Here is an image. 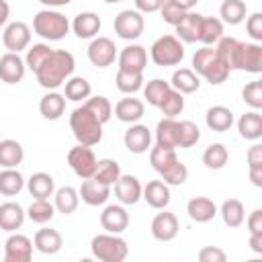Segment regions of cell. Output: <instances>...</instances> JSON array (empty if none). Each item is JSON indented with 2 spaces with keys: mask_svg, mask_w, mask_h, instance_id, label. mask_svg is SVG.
Here are the masks:
<instances>
[{
  "mask_svg": "<svg viewBox=\"0 0 262 262\" xmlns=\"http://www.w3.org/2000/svg\"><path fill=\"white\" fill-rule=\"evenodd\" d=\"M74 68H76V59L70 51L53 49L51 55L35 72V76H37L39 86H43L47 90H55L61 84H66V80L74 74Z\"/></svg>",
  "mask_w": 262,
  "mask_h": 262,
  "instance_id": "cell-1",
  "label": "cell"
},
{
  "mask_svg": "<svg viewBox=\"0 0 262 262\" xmlns=\"http://www.w3.org/2000/svg\"><path fill=\"white\" fill-rule=\"evenodd\" d=\"M70 129L78 143L82 145H96L102 139V123L82 104L72 111L70 115Z\"/></svg>",
  "mask_w": 262,
  "mask_h": 262,
  "instance_id": "cell-2",
  "label": "cell"
},
{
  "mask_svg": "<svg viewBox=\"0 0 262 262\" xmlns=\"http://www.w3.org/2000/svg\"><path fill=\"white\" fill-rule=\"evenodd\" d=\"M192 72L203 76L211 86H217V84H223L229 76V70L225 68V63L219 59L217 51L211 49V47H203V49H196L194 55H192Z\"/></svg>",
  "mask_w": 262,
  "mask_h": 262,
  "instance_id": "cell-3",
  "label": "cell"
},
{
  "mask_svg": "<svg viewBox=\"0 0 262 262\" xmlns=\"http://www.w3.org/2000/svg\"><path fill=\"white\" fill-rule=\"evenodd\" d=\"M33 31L47 41H59L70 33V20L57 10H39L33 16Z\"/></svg>",
  "mask_w": 262,
  "mask_h": 262,
  "instance_id": "cell-4",
  "label": "cell"
},
{
  "mask_svg": "<svg viewBox=\"0 0 262 262\" xmlns=\"http://www.w3.org/2000/svg\"><path fill=\"white\" fill-rule=\"evenodd\" d=\"M92 256L100 262H123L129 254V246L119 233H98L90 244Z\"/></svg>",
  "mask_w": 262,
  "mask_h": 262,
  "instance_id": "cell-5",
  "label": "cell"
},
{
  "mask_svg": "<svg viewBox=\"0 0 262 262\" xmlns=\"http://www.w3.org/2000/svg\"><path fill=\"white\" fill-rule=\"evenodd\" d=\"M151 61L160 68H168V66H178L184 59V47L180 43L178 37L174 35H162L160 39L154 41L151 49H149Z\"/></svg>",
  "mask_w": 262,
  "mask_h": 262,
  "instance_id": "cell-6",
  "label": "cell"
},
{
  "mask_svg": "<svg viewBox=\"0 0 262 262\" xmlns=\"http://www.w3.org/2000/svg\"><path fill=\"white\" fill-rule=\"evenodd\" d=\"M231 70H242V72H250V74H260V72H262V45L239 41L237 47H235V55H233V66H231Z\"/></svg>",
  "mask_w": 262,
  "mask_h": 262,
  "instance_id": "cell-7",
  "label": "cell"
},
{
  "mask_svg": "<svg viewBox=\"0 0 262 262\" xmlns=\"http://www.w3.org/2000/svg\"><path fill=\"white\" fill-rule=\"evenodd\" d=\"M96 162H98V160H96L94 151L90 149V145L78 143L76 147H72V149L68 151V164H70V168L74 170V174L80 176L82 180H84V178H90V176L94 174Z\"/></svg>",
  "mask_w": 262,
  "mask_h": 262,
  "instance_id": "cell-8",
  "label": "cell"
},
{
  "mask_svg": "<svg viewBox=\"0 0 262 262\" xmlns=\"http://www.w3.org/2000/svg\"><path fill=\"white\" fill-rule=\"evenodd\" d=\"M145 20L139 10H121L115 16V33L119 39L133 41L143 33Z\"/></svg>",
  "mask_w": 262,
  "mask_h": 262,
  "instance_id": "cell-9",
  "label": "cell"
},
{
  "mask_svg": "<svg viewBox=\"0 0 262 262\" xmlns=\"http://www.w3.org/2000/svg\"><path fill=\"white\" fill-rule=\"evenodd\" d=\"M2 43L12 53H18V51L27 49L29 43H31V29H29V25L23 23V20H14V23L6 25L4 33H2Z\"/></svg>",
  "mask_w": 262,
  "mask_h": 262,
  "instance_id": "cell-10",
  "label": "cell"
},
{
  "mask_svg": "<svg viewBox=\"0 0 262 262\" xmlns=\"http://www.w3.org/2000/svg\"><path fill=\"white\" fill-rule=\"evenodd\" d=\"M88 59L96 68H108L117 59V47L108 37H94L88 45Z\"/></svg>",
  "mask_w": 262,
  "mask_h": 262,
  "instance_id": "cell-11",
  "label": "cell"
},
{
  "mask_svg": "<svg viewBox=\"0 0 262 262\" xmlns=\"http://www.w3.org/2000/svg\"><path fill=\"white\" fill-rule=\"evenodd\" d=\"M33 258V242L23 233L8 235L4 244V260L6 262H29Z\"/></svg>",
  "mask_w": 262,
  "mask_h": 262,
  "instance_id": "cell-12",
  "label": "cell"
},
{
  "mask_svg": "<svg viewBox=\"0 0 262 262\" xmlns=\"http://www.w3.org/2000/svg\"><path fill=\"white\" fill-rule=\"evenodd\" d=\"M78 194L82 196V201H84L86 205L98 207V205H104V203L108 201V196H111V186L90 176V178H84V182H82Z\"/></svg>",
  "mask_w": 262,
  "mask_h": 262,
  "instance_id": "cell-13",
  "label": "cell"
},
{
  "mask_svg": "<svg viewBox=\"0 0 262 262\" xmlns=\"http://www.w3.org/2000/svg\"><path fill=\"white\" fill-rule=\"evenodd\" d=\"M25 72H27V66H25V59L18 55V53H4L0 57V80L4 84H16L25 78Z\"/></svg>",
  "mask_w": 262,
  "mask_h": 262,
  "instance_id": "cell-14",
  "label": "cell"
},
{
  "mask_svg": "<svg viewBox=\"0 0 262 262\" xmlns=\"http://www.w3.org/2000/svg\"><path fill=\"white\" fill-rule=\"evenodd\" d=\"M100 225L106 233H123L129 225V213L121 205H106L100 213Z\"/></svg>",
  "mask_w": 262,
  "mask_h": 262,
  "instance_id": "cell-15",
  "label": "cell"
},
{
  "mask_svg": "<svg viewBox=\"0 0 262 262\" xmlns=\"http://www.w3.org/2000/svg\"><path fill=\"white\" fill-rule=\"evenodd\" d=\"M178 229H180L178 219H176V215L170 213V211L158 213V215L154 217V221H151V235H154L158 242H170V239H174V237L178 235Z\"/></svg>",
  "mask_w": 262,
  "mask_h": 262,
  "instance_id": "cell-16",
  "label": "cell"
},
{
  "mask_svg": "<svg viewBox=\"0 0 262 262\" xmlns=\"http://www.w3.org/2000/svg\"><path fill=\"white\" fill-rule=\"evenodd\" d=\"M141 182L131 174H121L115 182V194L123 205H135L141 199Z\"/></svg>",
  "mask_w": 262,
  "mask_h": 262,
  "instance_id": "cell-17",
  "label": "cell"
},
{
  "mask_svg": "<svg viewBox=\"0 0 262 262\" xmlns=\"http://www.w3.org/2000/svg\"><path fill=\"white\" fill-rule=\"evenodd\" d=\"M147 66V51L141 45H127L119 53V70L125 72H143Z\"/></svg>",
  "mask_w": 262,
  "mask_h": 262,
  "instance_id": "cell-18",
  "label": "cell"
},
{
  "mask_svg": "<svg viewBox=\"0 0 262 262\" xmlns=\"http://www.w3.org/2000/svg\"><path fill=\"white\" fill-rule=\"evenodd\" d=\"M125 147L131 154H145L151 145V133L145 125H131L123 135Z\"/></svg>",
  "mask_w": 262,
  "mask_h": 262,
  "instance_id": "cell-19",
  "label": "cell"
},
{
  "mask_svg": "<svg viewBox=\"0 0 262 262\" xmlns=\"http://www.w3.org/2000/svg\"><path fill=\"white\" fill-rule=\"evenodd\" d=\"M180 141V125L178 121H174L172 117H164L162 121H158L156 127V143L162 147H170L176 149Z\"/></svg>",
  "mask_w": 262,
  "mask_h": 262,
  "instance_id": "cell-20",
  "label": "cell"
},
{
  "mask_svg": "<svg viewBox=\"0 0 262 262\" xmlns=\"http://www.w3.org/2000/svg\"><path fill=\"white\" fill-rule=\"evenodd\" d=\"M141 199H145L147 205L154 209H166L170 203V188L164 180H151L143 186Z\"/></svg>",
  "mask_w": 262,
  "mask_h": 262,
  "instance_id": "cell-21",
  "label": "cell"
},
{
  "mask_svg": "<svg viewBox=\"0 0 262 262\" xmlns=\"http://www.w3.org/2000/svg\"><path fill=\"white\" fill-rule=\"evenodd\" d=\"M25 209L18 203H2L0 205V229L4 231H16L25 223Z\"/></svg>",
  "mask_w": 262,
  "mask_h": 262,
  "instance_id": "cell-22",
  "label": "cell"
},
{
  "mask_svg": "<svg viewBox=\"0 0 262 262\" xmlns=\"http://www.w3.org/2000/svg\"><path fill=\"white\" fill-rule=\"evenodd\" d=\"M201 20H203V14H199V12H186L182 16V20L174 27L178 39L184 41V43H196L199 41V35H201Z\"/></svg>",
  "mask_w": 262,
  "mask_h": 262,
  "instance_id": "cell-23",
  "label": "cell"
},
{
  "mask_svg": "<svg viewBox=\"0 0 262 262\" xmlns=\"http://www.w3.org/2000/svg\"><path fill=\"white\" fill-rule=\"evenodd\" d=\"M186 213H188V217H190L192 221H196V223H207V221H211V219L217 215V207H215V203H213L211 199H207V196H194V199L188 201Z\"/></svg>",
  "mask_w": 262,
  "mask_h": 262,
  "instance_id": "cell-24",
  "label": "cell"
},
{
  "mask_svg": "<svg viewBox=\"0 0 262 262\" xmlns=\"http://www.w3.org/2000/svg\"><path fill=\"white\" fill-rule=\"evenodd\" d=\"M33 244L35 248L41 252V254H57L63 246V239H61V233L57 229H51V227H43L35 233L33 237Z\"/></svg>",
  "mask_w": 262,
  "mask_h": 262,
  "instance_id": "cell-25",
  "label": "cell"
},
{
  "mask_svg": "<svg viewBox=\"0 0 262 262\" xmlns=\"http://www.w3.org/2000/svg\"><path fill=\"white\" fill-rule=\"evenodd\" d=\"M72 29L80 39H94L100 31V16L96 12H80L72 20Z\"/></svg>",
  "mask_w": 262,
  "mask_h": 262,
  "instance_id": "cell-26",
  "label": "cell"
},
{
  "mask_svg": "<svg viewBox=\"0 0 262 262\" xmlns=\"http://www.w3.org/2000/svg\"><path fill=\"white\" fill-rule=\"evenodd\" d=\"M205 121H207V127L211 131H217V133H223V131H229L231 125H233V113L223 106V104H215L207 111L205 115Z\"/></svg>",
  "mask_w": 262,
  "mask_h": 262,
  "instance_id": "cell-27",
  "label": "cell"
},
{
  "mask_svg": "<svg viewBox=\"0 0 262 262\" xmlns=\"http://www.w3.org/2000/svg\"><path fill=\"white\" fill-rule=\"evenodd\" d=\"M237 131L244 139L248 141H256L262 137V115L258 111H250L244 113L237 121Z\"/></svg>",
  "mask_w": 262,
  "mask_h": 262,
  "instance_id": "cell-28",
  "label": "cell"
},
{
  "mask_svg": "<svg viewBox=\"0 0 262 262\" xmlns=\"http://www.w3.org/2000/svg\"><path fill=\"white\" fill-rule=\"evenodd\" d=\"M27 188H29L31 196H35V199H49L55 192V180L47 172H35L27 180Z\"/></svg>",
  "mask_w": 262,
  "mask_h": 262,
  "instance_id": "cell-29",
  "label": "cell"
},
{
  "mask_svg": "<svg viewBox=\"0 0 262 262\" xmlns=\"http://www.w3.org/2000/svg\"><path fill=\"white\" fill-rule=\"evenodd\" d=\"M143 102L139 98H121L117 104H115V117L123 123H135L143 117Z\"/></svg>",
  "mask_w": 262,
  "mask_h": 262,
  "instance_id": "cell-30",
  "label": "cell"
},
{
  "mask_svg": "<svg viewBox=\"0 0 262 262\" xmlns=\"http://www.w3.org/2000/svg\"><path fill=\"white\" fill-rule=\"evenodd\" d=\"M39 111L47 121H57L66 111V96L55 90L47 92L39 102Z\"/></svg>",
  "mask_w": 262,
  "mask_h": 262,
  "instance_id": "cell-31",
  "label": "cell"
},
{
  "mask_svg": "<svg viewBox=\"0 0 262 262\" xmlns=\"http://www.w3.org/2000/svg\"><path fill=\"white\" fill-rule=\"evenodd\" d=\"M25 158V149L16 139H2L0 141V166L2 168H16Z\"/></svg>",
  "mask_w": 262,
  "mask_h": 262,
  "instance_id": "cell-32",
  "label": "cell"
},
{
  "mask_svg": "<svg viewBox=\"0 0 262 262\" xmlns=\"http://www.w3.org/2000/svg\"><path fill=\"white\" fill-rule=\"evenodd\" d=\"M170 86H172L174 90H178L180 94H192V92L199 90L201 82H199V76H196L192 70H188V68H180V70H176V72L172 74V82H170Z\"/></svg>",
  "mask_w": 262,
  "mask_h": 262,
  "instance_id": "cell-33",
  "label": "cell"
},
{
  "mask_svg": "<svg viewBox=\"0 0 262 262\" xmlns=\"http://www.w3.org/2000/svg\"><path fill=\"white\" fill-rule=\"evenodd\" d=\"M221 219L227 227H239L246 219V209L244 203L237 199H227L221 205Z\"/></svg>",
  "mask_w": 262,
  "mask_h": 262,
  "instance_id": "cell-34",
  "label": "cell"
},
{
  "mask_svg": "<svg viewBox=\"0 0 262 262\" xmlns=\"http://www.w3.org/2000/svg\"><path fill=\"white\" fill-rule=\"evenodd\" d=\"M78 203H80V194H78L76 188L61 186V188L55 190V203H53L55 211H59L63 215H70V213H74L78 209Z\"/></svg>",
  "mask_w": 262,
  "mask_h": 262,
  "instance_id": "cell-35",
  "label": "cell"
},
{
  "mask_svg": "<svg viewBox=\"0 0 262 262\" xmlns=\"http://www.w3.org/2000/svg\"><path fill=\"white\" fill-rule=\"evenodd\" d=\"M25 186V178L18 170L14 168H4L0 172V194L4 196H14L23 190Z\"/></svg>",
  "mask_w": 262,
  "mask_h": 262,
  "instance_id": "cell-36",
  "label": "cell"
},
{
  "mask_svg": "<svg viewBox=\"0 0 262 262\" xmlns=\"http://www.w3.org/2000/svg\"><path fill=\"white\" fill-rule=\"evenodd\" d=\"M246 2L244 0H223L221 8H219V14H221V23H227V25H239L244 18H246Z\"/></svg>",
  "mask_w": 262,
  "mask_h": 262,
  "instance_id": "cell-37",
  "label": "cell"
},
{
  "mask_svg": "<svg viewBox=\"0 0 262 262\" xmlns=\"http://www.w3.org/2000/svg\"><path fill=\"white\" fill-rule=\"evenodd\" d=\"M221 37H223V23H221V18H215V16H203V20H201V35H199V41L205 43V45H213V43H217Z\"/></svg>",
  "mask_w": 262,
  "mask_h": 262,
  "instance_id": "cell-38",
  "label": "cell"
},
{
  "mask_svg": "<svg viewBox=\"0 0 262 262\" xmlns=\"http://www.w3.org/2000/svg\"><path fill=\"white\" fill-rule=\"evenodd\" d=\"M63 92H66L63 96H66L68 100L80 102V100H84V98L90 96L92 86H90V82H88L86 78L74 76V78H68V80H66V90H63Z\"/></svg>",
  "mask_w": 262,
  "mask_h": 262,
  "instance_id": "cell-39",
  "label": "cell"
},
{
  "mask_svg": "<svg viewBox=\"0 0 262 262\" xmlns=\"http://www.w3.org/2000/svg\"><path fill=\"white\" fill-rule=\"evenodd\" d=\"M229 160V151L223 143H211L205 151H203V164L209 168V170H219L227 164Z\"/></svg>",
  "mask_w": 262,
  "mask_h": 262,
  "instance_id": "cell-40",
  "label": "cell"
},
{
  "mask_svg": "<svg viewBox=\"0 0 262 262\" xmlns=\"http://www.w3.org/2000/svg\"><path fill=\"white\" fill-rule=\"evenodd\" d=\"M119 176H121V166L115 160L104 158V160L96 162V170H94L92 178H96V180H100V182L111 186V184H115L119 180Z\"/></svg>",
  "mask_w": 262,
  "mask_h": 262,
  "instance_id": "cell-41",
  "label": "cell"
},
{
  "mask_svg": "<svg viewBox=\"0 0 262 262\" xmlns=\"http://www.w3.org/2000/svg\"><path fill=\"white\" fill-rule=\"evenodd\" d=\"M115 84L121 92L125 94H133L137 90L143 88V72H125V70H119L117 72V78H115Z\"/></svg>",
  "mask_w": 262,
  "mask_h": 262,
  "instance_id": "cell-42",
  "label": "cell"
},
{
  "mask_svg": "<svg viewBox=\"0 0 262 262\" xmlns=\"http://www.w3.org/2000/svg\"><path fill=\"white\" fill-rule=\"evenodd\" d=\"M176 160H178L176 149H170V147L156 145V147H151V151H149V164H151V168H154L158 174H162V172H164L168 166H172Z\"/></svg>",
  "mask_w": 262,
  "mask_h": 262,
  "instance_id": "cell-43",
  "label": "cell"
},
{
  "mask_svg": "<svg viewBox=\"0 0 262 262\" xmlns=\"http://www.w3.org/2000/svg\"><path fill=\"white\" fill-rule=\"evenodd\" d=\"M27 215H29V219H31L33 223H47V221L53 219L55 207L49 203V199H35V201L31 203Z\"/></svg>",
  "mask_w": 262,
  "mask_h": 262,
  "instance_id": "cell-44",
  "label": "cell"
},
{
  "mask_svg": "<svg viewBox=\"0 0 262 262\" xmlns=\"http://www.w3.org/2000/svg\"><path fill=\"white\" fill-rule=\"evenodd\" d=\"M84 106L104 125L111 117H113V104H111V100L106 98V96H88V100L84 102Z\"/></svg>",
  "mask_w": 262,
  "mask_h": 262,
  "instance_id": "cell-45",
  "label": "cell"
},
{
  "mask_svg": "<svg viewBox=\"0 0 262 262\" xmlns=\"http://www.w3.org/2000/svg\"><path fill=\"white\" fill-rule=\"evenodd\" d=\"M51 47L47 43H35L27 49V57H25V66L31 70V72H37L41 68V63L51 55Z\"/></svg>",
  "mask_w": 262,
  "mask_h": 262,
  "instance_id": "cell-46",
  "label": "cell"
},
{
  "mask_svg": "<svg viewBox=\"0 0 262 262\" xmlns=\"http://www.w3.org/2000/svg\"><path fill=\"white\" fill-rule=\"evenodd\" d=\"M166 117H176V115H180L182 113V108H184V96L178 92V90H174V88H170L168 92H166V96L162 98V102H160V106H158Z\"/></svg>",
  "mask_w": 262,
  "mask_h": 262,
  "instance_id": "cell-47",
  "label": "cell"
},
{
  "mask_svg": "<svg viewBox=\"0 0 262 262\" xmlns=\"http://www.w3.org/2000/svg\"><path fill=\"white\" fill-rule=\"evenodd\" d=\"M170 88H172L170 82H164V80L156 78V80H149V82L145 84V88H143V96H145V100H147L151 106H160L162 98L166 96V92H168Z\"/></svg>",
  "mask_w": 262,
  "mask_h": 262,
  "instance_id": "cell-48",
  "label": "cell"
},
{
  "mask_svg": "<svg viewBox=\"0 0 262 262\" xmlns=\"http://www.w3.org/2000/svg\"><path fill=\"white\" fill-rule=\"evenodd\" d=\"M162 180L166 182V184H170V186H180L186 178H188V168L180 162V160H176L172 166H168L162 174Z\"/></svg>",
  "mask_w": 262,
  "mask_h": 262,
  "instance_id": "cell-49",
  "label": "cell"
},
{
  "mask_svg": "<svg viewBox=\"0 0 262 262\" xmlns=\"http://www.w3.org/2000/svg\"><path fill=\"white\" fill-rule=\"evenodd\" d=\"M242 98H244V102L250 104L254 111L262 108V82H260V80H254V82L246 84L244 90H242Z\"/></svg>",
  "mask_w": 262,
  "mask_h": 262,
  "instance_id": "cell-50",
  "label": "cell"
},
{
  "mask_svg": "<svg viewBox=\"0 0 262 262\" xmlns=\"http://www.w3.org/2000/svg\"><path fill=\"white\" fill-rule=\"evenodd\" d=\"M180 141L178 147H192L199 139H201V131L196 127V123L192 121H180Z\"/></svg>",
  "mask_w": 262,
  "mask_h": 262,
  "instance_id": "cell-51",
  "label": "cell"
},
{
  "mask_svg": "<svg viewBox=\"0 0 262 262\" xmlns=\"http://www.w3.org/2000/svg\"><path fill=\"white\" fill-rule=\"evenodd\" d=\"M160 12H162V18H164V23H168V25L176 27V25L182 20V16L188 12V10L180 8V6H178V4H174L172 0H166V2H164V6L160 8Z\"/></svg>",
  "mask_w": 262,
  "mask_h": 262,
  "instance_id": "cell-52",
  "label": "cell"
},
{
  "mask_svg": "<svg viewBox=\"0 0 262 262\" xmlns=\"http://www.w3.org/2000/svg\"><path fill=\"white\" fill-rule=\"evenodd\" d=\"M199 260L201 262H225L227 260V254L221 248H217V246H205L199 252Z\"/></svg>",
  "mask_w": 262,
  "mask_h": 262,
  "instance_id": "cell-53",
  "label": "cell"
},
{
  "mask_svg": "<svg viewBox=\"0 0 262 262\" xmlns=\"http://www.w3.org/2000/svg\"><path fill=\"white\" fill-rule=\"evenodd\" d=\"M246 29H248V35L254 41H262V14L260 12L250 14L248 20H246Z\"/></svg>",
  "mask_w": 262,
  "mask_h": 262,
  "instance_id": "cell-54",
  "label": "cell"
},
{
  "mask_svg": "<svg viewBox=\"0 0 262 262\" xmlns=\"http://www.w3.org/2000/svg\"><path fill=\"white\" fill-rule=\"evenodd\" d=\"M166 0H135V8L139 12H158Z\"/></svg>",
  "mask_w": 262,
  "mask_h": 262,
  "instance_id": "cell-55",
  "label": "cell"
},
{
  "mask_svg": "<svg viewBox=\"0 0 262 262\" xmlns=\"http://www.w3.org/2000/svg\"><path fill=\"white\" fill-rule=\"evenodd\" d=\"M248 229L250 233H262V209L252 211V215L248 217Z\"/></svg>",
  "mask_w": 262,
  "mask_h": 262,
  "instance_id": "cell-56",
  "label": "cell"
},
{
  "mask_svg": "<svg viewBox=\"0 0 262 262\" xmlns=\"http://www.w3.org/2000/svg\"><path fill=\"white\" fill-rule=\"evenodd\" d=\"M248 166H262V145H252L248 149Z\"/></svg>",
  "mask_w": 262,
  "mask_h": 262,
  "instance_id": "cell-57",
  "label": "cell"
},
{
  "mask_svg": "<svg viewBox=\"0 0 262 262\" xmlns=\"http://www.w3.org/2000/svg\"><path fill=\"white\" fill-rule=\"evenodd\" d=\"M250 250L262 254V233H250Z\"/></svg>",
  "mask_w": 262,
  "mask_h": 262,
  "instance_id": "cell-58",
  "label": "cell"
},
{
  "mask_svg": "<svg viewBox=\"0 0 262 262\" xmlns=\"http://www.w3.org/2000/svg\"><path fill=\"white\" fill-rule=\"evenodd\" d=\"M250 180L254 186H262V166H252L250 168Z\"/></svg>",
  "mask_w": 262,
  "mask_h": 262,
  "instance_id": "cell-59",
  "label": "cell"
},
{
  "mask_svg": "<svg viewBox=\"0 0 262 262\" xmlns=\"http://www.w3.org/2000/svg\"><path fill=\"white\" fill-rule=\"evenodd\" d=\"M8 16H10V6H8L6 0H0V29L6 25Z\"/></svg>",
  "mask_w": 262,
  "mask_h": 262,
  "instance_id": "cell-60",
  "label": "cell"
},
{
  "mask_svg": "<svg viewBox=\"0 0 262 262\" xmlns=\"http://www.w3.org/2000/svg\"><path fill=\"white\" fill-rule=\"evenodd\" d=\"M172 2H174V4H178V6H180V8H184V10H190L199 0H172Z\"/></svg>",
  "mask_w": 262,
  "mask_h": 262,
  "instance_id": "cell-61",
  "label": "cell"
},
{
  "mask_svg": "<svg viewBox=\"0 0 262 262\" xmlns=\"http://www.w3.org/2000/svg\"><path fill=\"white\" fill-rule=\"evenodd\" d=\"M41 4H45V6H66V4H70L72 0H39Z\"/></svg>",
  "mask_w": 262,
  "mask_h": 262,
  "instance_id": "cell-62",
  "label": "cell"
},
{
  "mask_svg": "<svg viewBox=\"0 0 262 262\" xmlns=\"http://www.w3.org/2000/svg\"><path fill=\"white\" fill-rule=\"evenodd\" d=\"M104 2H108V4H115V2H123V0H104Z\"/></svg>",
  "mask_w": 262,
  "mask_h": 262,
  "instance_id": "cell-63",
  "label": "cell"
}]
</instances>
